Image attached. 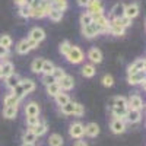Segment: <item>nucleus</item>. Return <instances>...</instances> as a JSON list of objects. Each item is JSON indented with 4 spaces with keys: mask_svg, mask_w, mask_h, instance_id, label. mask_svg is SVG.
Returning <instances> with one entry per match:
<instances>
[{
    "mask_svg": "<svg viewBox=\"0 0 146 146\" xmlns=\"http://www.w3.org/2000/svg\"><path fill=\"white\" fill-rule=\"evenodd\" d=\"M0 69H2V78H7L10 75L15 73V66L12 62H5L0 64Z\"/></svg>",
    "mask_w": 146,
    "mask_h": 146,
    "instance_id": "nucleus-18",
    "label": "nucleus"
},
{
    "mask_svg": "<svg viewBox=\"0 0 146 146\" xmlns=\"http://www.w3.org/2000/svg\"><path fill=\"white\" fill-rule=\"evenodd\" d=\"M66 58L69 60L70 63H73V64H79V63L83 62V53H82V50L79 47L72 45L69 53H67V56H66Z\"/></svg>",
    "mask_w": 146,
    "mask_h": 146,
    "instance_id": "nucleus-1",
    "label": "nucleus"
},
{
    "mask_svg": "<svg viewBox=\"0 0 146 146\" xmlns=\"http://www.w3.org/2000/svg\"><path fill=\"white\" fill-rule=\"evenodd\" d=\"M101 82H102V85H104L105 88H111L113 85H114V78L111 75H104Z\"/></svg>",
    "mask_w": 146,
    "mask_h": 146,
    "instance_id": "nucleus-42",
    "label": "nucleus"
},
{
    "mask_svg": "<svg viewBox=\"0 0 146 146\" xmlns=\"http://www.w3.org/2000/svg\"><path fill=\"white\" fill-rule=\"evenodd\" d=\"M18 114V107L13 105V107H5L3 108V117L7 118V120H12V118H15Z\"/></svg>",
    "mask_w": 146,
    "mask_h": 146,
    "instance_id": "nucleus-25",
    "label": "nucleus"
},
{
    "mask_svg": "<svg viewBox=\"0 0 146 146\" xmlns=\"http://www.w3.org/2000/svg\"><path fill=\"white\" fill-rule=\"evenodd\" d=\"M0 78H2V69H0Z\"/></svg>",
    "mask_w": 146,
    "mask_h": 146,
    "instance_id": "nucleus-55",
    "label": "nucleus"
},
{
    "mask_svg": "<svg viewBox=\"0 0 146 146\" xmlns=\"http://www.w3.org/2000/svg\"><path fill=\"white\" fill-rule=\"evenodd\" d=\"M85 135L89 137H96L100 135V126L96 123H88L85 126Z\"/></svg>",
    "mask_w": 146,
    "mask_h": 146,
    "instance_id": "nucleus-14",
    "label": "nucleus"
},
{
    "mask_svg": "<svg viewBox=\"0 0 146 146\" xmlns=\"http://www.w3.org/2000/svg\"><path fill=\"white\" fill-rule=\"evenodd\" d=\"M73 105H75V108H73V115H76V117L83 115V113H85L83 105H82V104H79V102H73Z\"/></svg>",
    "mask_w": 146,
    "mask_h": 146,
    "instance_id": "nucleus-43",
    "label": "nucleus"
},
{
    "mask_svg": "<svg viewBox=\"0 0 146 146\" xmlns=\"http://www.w3.org/2000/svg\"><path fill=\"white\" fill-rule=\"evenodd\" d=\"M75 146H88V143L83 142V140H78V142L75 143Z\"/></svg>",
    "mask_w": 146,
    "mask_h": 146,
    "instance_id": "nucleus-53",
    "label": "nucleus"
},
{
    "mask_svg": "<svg viewBox=\"0 0 146 146\" xmlns=\"http://www.w3.org/2000/svg\"><path fill=\"white\" fill-rule=\"evenodd\" d=\"M12 94H13L18 100H22L23 96H25V92H23V89H22L21 85H18V86H15L13 89H12Z\"/></svg>",
    "mask_w": 146,
    "mask_h": 146,
    "instance_id": "nucleus-45",
    "label": "nucleus"
},
{
    "mask_svg": "<svg viewBox=\"0 0 146 146\" xmlns=\"http://www.w3.org/2000/svg\"><path fill=\"white\" fill-rule=\"evenodd\" d=\"M44 16H45V12H44V9H42V6H41V5H40L38 7L31 9V18L41 19V18H44Z\"/></svg>",
    "mask_w": 146,
    "mask_h": 146,
    "instance_id": "nucleus-33",
    "label": "nucleus"
},
{
    "mask_svg": "<svg viewBox=\"0 0 146 146\" xmlns=\"http://www.w3.org/2000/svg\"><path fill=\"white\" fill-rule=\"evenodd\" d=\"M5 80H6V86H7L9 89H13L15 86H18V85H19V82H21V78H19V75L13 73V75H10V76L5 78Z\"/></svg>",
    "mask_w": 146,
    "mask_h": 146,
    "instance_id": "nucleus-21",
    "label": "nucleus"
},
{
    "mask_svg": "<svg viewBox=\"0 0 146 146\" xmlns=\"http://www.w3.org/2000/svg\"><path fill=\"white\" fill-rule=\"evenodd\" d=\"M88 58L92 62V64L101 63L102 62V53H101V50H100V48H96V47L91 48V50L88 51Z\"/></svg>",
    "mask_w": 146,
    "mask_h": 146,
    "instance_id": "nucleus-12",
    "label": "nucleus"
},
{
    "mask_svg": "<svg viewBox=\"0 0 146 146\" xmlns=\"http://www.w3.org/2000/svg\"><path fill=\"white\" fill-rule=\"evenodd\" d=\"M127 108L129 110H139L140 111V110L143 108V100L139 95H131L127 100Z\"/></svg>",
    "mask_w": 146,
    "mask_h": 146,
    "instance_id": "nucleus-7",
    "label": "nucleus"
},
{
    "mask_svg": "<svg viewBox=\"0 0 146 146\" xmlns=\"http://www.w3.org/2000/svg\"><path fill=\"white\" fill-rule=\"evenodd\" d=\"M22 140H23V143H35L36 136L34 135L31 130H27L25 133H23V136H22Z\"/></svg>",
    "mask_w": 146,
    "mask_h": 146,
    "instance_id": "nucleus-37",
    "label": "nucleus"
},
{
    "mask_svg": "<svg viewBox=\"0 0 146 146\" xmlns=\"http://www.w3.org/2000/svg\"><path fill=\"white\" fill-rule=\"evenodd\" d=\"M82 35L85 38H95L96 35H100V28L95 22H92L91 25L82 27Z\"/></svg>",
    "mask_w": 146,
    "mask_h": 146,
    "instance_id": "nucleus-5",
    "label": "nucleus"
},
{
    "mask_svg": "<svg viewBox=\"0 0 146 146\" xmlns=\"http://www.w3.org/2000/svg\"><path fill=\"white\" fill-rule=\"evenodd\" d=\"M19 16H22V18H31V7H28L27 5L19 6Z\"/></svg>",
    "mask_w": 146,
    "mask_h": 146,
    "instance_id": "nucleus-44",
    "label": "nucleus"
},
{
    "mask_svg": "<svg viewBox=\"0 0 146 146\" xmlns=\"http://www.w3.org/2000/svg\"><path fill=\"white\" fill-rule=\"evenodd\" d=\"M57 83H58V86H60L62 91H70V89H73V86H75V79H73L72 76H69V75H64L60 80H57Z\"/></svg>",
    "mask_w": 146,
    "mask_h": 146,
    "instance_id": "nucleus-6",
    "label": "nucleus"
},
{
    "mask_svg": "<svg viewBox=\"0 0 146 146\" xmlns=\"http://www.w3.org/2000/svg\"><path fill=\"white\" fill-rule=\"evenodd\" d=\"M70 47H72V44L66 40V41H63L62 44H60V53H62L63 56H67V53H69V50H70Z\"/></svg>",
    "mask_w": 146,
    "mask_h": 146,
    "instance_id": "nucleus-46",
    "label": "nucleus"
},
{
    "mask_svg": "<svg viewBox=\"0 0 146 146\" xmlns=\"http://www.w3.org/2000/svg\"><path fill=\"white\" fill-rule=\"evenodd\" d=\"M25 5H27L28 7L34 9V7H38V6L41 5V0H25Z\"/></svg>",
    "mask_w": 146,
    "mask_h": 146,
    "instance_id": "nucleus-49",
    "label": "nucleus"
},
{
    "mask_svg": "<svg viewBox=\"0 0 146 146\" xmlns=\"http://www.w3.org/2000/svg\"><path fill=\"white\" fill-rule=\"evenodd\" d=\"M42 63H44V58H35L32 64H31V70L34 73H41L42 70Z\"/></svg>",
    "mask_w": 146,
    "mask_h": 146,
    "instance_id": "nucleus-34",
    "label": "nucleus"
},
{
    "mask_svg": "<svg viewBox=\"0 0 146 146\" xmlns=\"http://www.w3.org/2000/svg\"><path fill=\"white\" fill-rule=\"evenodd\" d=\"M54 67H56V66L53 64V62H50V60H44L41 73H44V75H51L53 70H54Z\"/></svg>",
    "mask_w": 146,
    "mask_h": 146,
    "instance_id": "nucleus-32",
    "label": "nucleus"
},
{
    "mask_svg": "<svg viewBox=\"0 0 146 146\" xmlns=\"http://www.w3.org/2000/svg\"><path fill=\"white\" fill-rule=\"evenodd\" d=\"M118 23H120V25L126 29L127 27H130V25H131V19H129V18L123 16V18H120V19H118Z\"/></svg>",
    "mask_w": 146,
    "mask_h": 146,
    "instance_id": "nucleus-48",
    "label": "nucleus"
},
{
    "mask_svg": "<svg viewBox=\"0 0 146 146\" xmlns=\"http://www.w3.org/2000/svg\"><path fill=\"white\" fill-rule=\"evenodd\" d=\"M40 117L38 115H31V117H27V124H28V127L29 129H32V127H35L36 124H40Z\"/></svg>",
    "mask_w": 146,
    "mask_h": 146,
    "instance_id": "nucleus-40",
    "label": "nucleus"
},
{
    "mask_svg": "<svg viewBox=\"0 0 146 146\" xmlns=\"http://www.w3.org/2000/svg\"><path fill=\"white\" fill-rule=\"evenodd\" d=\"M89 2H91V0H78V5H79L80 7H88Z\"/></svg>",
    "mask_w": 146,
    "mask_h": 146,
    "instance_id": "nucleus-51",
    "label": "nucleus"
},
{
    "mask_svg": "<svg viewBox=\"0 0 146 146\" xmlns=\"http://www.w3.org/2000/svg\"><path fill=\"white\" fill-rule=\"evenodd\" d=\"M88 12L91 15L95 13H104V5L101 0H91L89 5H88Z\"/></svg>",
    "mask_w": 146,
    "mask_h": 146,
    "instance_id": "nucleus-9",
    "label": "nucleus"
},
{
    "mask_svg": "<svg viewBox=\"0 0 146 146\" xmlns=\"http://www.w3.org/2000/svg\"><path fill=\"white\" fill-rule=\"evenodd\" d=\"M25 115H27V117H31V115H40V105L36 104V102H34V101L28 102L27 107H25Z\"/></svg>",
    "mask_w": 146,
    "mask_h": 146,
    "instance_id": "nucleus-17",
    "label": "nucleus"
},
{
    "mask_svg": "<svg viewBox=\"0 0 146 146\" xmlns=\"http://www.w3.org/2000/svg\"><path fill=\"white\" fill-rule=\"evenodd\" d=\"M28 38L40 44V42L45 38V32H44L42 28H38V27H36V28H32V29L29 31V36H28Z\"/></svg>",
    "mask_w": 146,
    "mask_h": 146,
    "instance_id": "nucleus-8",
    "label": "nucleus"
},
{
    "mask_svg": "<svg viewBox=\"0 0 146 146\" xmlns=\"http://www.w3.org/2000/svg\"><path fill=\"white\" fill-rule=\"evenodd\" d=\"M47 16L50 18L53 22H60V21H62V18H63V12L58 10V9H56V7H53V9L50 10V13H48Z\"/></svg>",
    "mask_w": 146,
    "mask_h": 146,
    "instance_id": "nucleus-30",
    "label": "nucleus"
},
{
    "mask_svg": "<svg viewBox=\"0 0 146 146\" xmlns=\"http://www.w3.org/2000/svg\"><path fill=\"white\" fill-rule=\"evenodd\" d=\"M108 32L111 34V35H115V36H123L126 29L121 27V25H117V23L111 22L110 21V27H108Z\"/></svg>",
    "mask_w": 146,
    "mask_h": 146,
    "instance_id": "nucleus-19",
    "label": "nucleus"
},
{
    "mask_svg": "<svg viewBox=\"0 0 146 146\" xmlns=\"http://www.w3.org/2000/svg\"><path fill=\"white\" fill-rule=\"evenodd\" d=\"M60 92H62V89H60L57 82H54V83H51V85H48V86H47V94L50 95V96H56Z\"/></svg>",
    "mask_w": 146,
    "mask_h": 146,
    "instance_id": "nucleus-35",
    "label": "nucleus"
},
{
    "mask_svg": "<svg viewBox=\"0 0 146 146\" xmlns=\"http://www.w3.org/2000/svg\"><path fill=\"white\" fill-rule=\"evenodd\" d=\"M27 40H28V42H29L31 50H34V48H36V47H38V42H35V41H32V40H29V38H27Z\"/></svg>",
    "mask_w": 146,
    "mask_h": 146,
    "instance_id": "nucleus-52",
    "label": "nucleus"
},
{
    "mask_svg": "<svg viewBox=\"0 0 146 146\" xmlns=\"http://www.w3.org/2000/svg\"><path fill=\"white\" fill-rule=\"evenodd\" d=\"M41 82L45 85V86H48V85L54 83V82H56V79L53 78V75H44V76H42V79H41Z\"/></svg>",
    "mask_w": 146,
    "mask_h": 146,
    "instance_id": "nucleus-47",
    "label": "nucleus"
},
{
    "mask_svg": "<svg viewBox=\"0 0 146 146\" xmlns=\"http://www.w3.org/2000/svg\"><path fill=\"white\" fill-rule=\"evenodd\" d=\"M22 146H35V143H22Z\"/></svg>",
    "mask_w": 146,
    "mask_h": 146,
    "instance_id": "nucleus-54",
    "label": "nucleus"
},
{
    "mask_svg": "<svg viewBox=\"0 0 146 146\" xmlns=\"http://www.w3.org/2000/svg\"><path fill=\"white\" fill-rule=\"evenodd\" d=\"M110 127H111V131L114 135H121V133L126 131V120L124 118H113Z\"/></svg>",
    "mask_w": 146,
    "mask_h": 146,
    "instance_id": "nucleus-4",
    "label": "nucleus"
},
{
    "mask_svg": "<svg viewBox=\"0 0 146 146\" xmlns=\"http://www.w3.org/2000/svg\"><path fill=\"white\" fill-rule=\"evenodd\" d=\"M124 5L123 3H117L113 9H111V18L113 19H120L124 16Z\"/></svg>",
    "mask_w": 146,
    "mask_h": 146,
    "instance_id": "nucleus-20",
    "label": "nucleus"
},
{
    "mask_svg": "<svg viewBox=\"0 0 146 146\" xmlns=\"http://www.w3.org/2000/svg\"><path fill=\"white\" fill-rule=\"evenodd\" d=\"M51 75H53V78H54L56 82H57V80H60V79L66 75V72H64V69H62V67H54V70H53Z\"/></svg>",
    "mask_w": 146,
    "mask_h": 146,
    "instance_id": "nucleus-41",
    "label": "nucleus"
},
{
    "mask_svg": "<svg viewBox=\"0 0 146 146\" xmlns=\"http://www.w3.org/2000/svg\"><path fill=\"white\" fill-rule=\"evenodd\" d=\"M47 129H48V126H47V123L45 121H40V124H36L35 127H32V129H29L34 135L36 136V137H40V136H42V135H45V131H47Z\"/></svg>",
    "mask_w": 146,
    "mask_h": 146,
    "instance_id": "nucleus-22",
    "label": "nucleus"
},
{
    "mask_svg": "<svg viewBox=\"0 0 146 146\" xmlns=\"http://www.w3.org/2000/svg\"><path fill=\"white\" fill-rule=\"evenodd\" d=\"M54 100H56V102H57V105H60V107H63V105H66L69 101H70V98H69V95L67 94H64L63 91L60 92V94H57L56 96H54Z\"/></svg>",
    "mask_w": 146,
    "mask_h": 146,
    "instance_id": "nucleus-28",
    "label": "nucleus"
},
{
    "mask_svg": "<svg viewBox=\"0 0 146 146\" xmlns=\"http://www.w3.org/2000/svg\"><path fill=\"white\" fill-rule=\"evenodd\" d=\"M139 15V5L137 3H131L129 6L124 7V16L129 19H133Z\"/></svg>",
    "mask_w": 146,
    "mask_h": 146,
    "instance_id": "nucleus-13",
    "label": "nucleus"
},
{
    "mask_svg": "<svg viewBox=\"0 0 146 146\" xmlns=\"http://www.w3.org/2000/svg\"><path fill=\"white\" fill-rule=\"evenodd\" d=\"M140 118H142V113L139 111V110H129L127 108V113H126V117H124L126 121L135 124V123H139Z\"/></svg>",
    "mask_w": 146,
    "mask_h": 146,
    "instance_id": "nucleus-10",
    "label": "nucleus"
},
{
    "mask_svg": "<svg viewBox=\"0 0 146 146\" xmlns=\"http://www.w3.org/2000/svg\"><path fill=\"white\" fill-rule=\"evenodd\" d=\"M92 19H94V22L96 23V25H98V28H100V34L108 32L110 21L104 16V13H95V15H92Z\"/></svg>",
    "mask_w": 146,
    "mask_h": 146,
    "instance_id": "nucleus-3",
    "label": "nucleus"
},
{
    "mask_svg": "<svg viewBox=\"0 0 146 146\" xmlns=\"http://www.w3.org/2000/svg\"><path fill=\"white\" fill-rule=\"evenodd\" d=\"M63 143H64V140L58 133H53L48 137V146H63Z\"/></svg>",
    "mask_w": 146,
    "mask_h": 146,
    "instance_id": "nucleus-24",
    "label": "nucleus"
},
{
    "mask_svg": "<svg viewBox=\"0 0 146 146\" xmlns=\"http://www.w3.org/2000/svg\"><path fill=\"white\" fill-rule=\"evenodd\" d=\"M145 80V70H140L135 75H129L127 76V82L130 85H140L142 82Z\"/></svg>",
    "mask_w": 146,
    "mask_h": 146,
    "instance_id": "nucleus-16",
    "label": "nucleus"
},
{
    "mask_svg": "<svg viewBox=\"0 0 146 146\" xmlns=\"http://www.w3.org/2000/svg\"><path fill=\"white\" fill-rule=\"evenodd\" d=\"M45 2L51 3L53 7L62 10V12H64V10L67 9V0H45Z\"/></svg>",
    "mask_w": 146,
    "mask_h": 146,
    "instance_id": "nucleus-29",
    "label": "nucleus"
},
{
    "mask_svg": "<svg viewBox=\"0 0 146 146\" xmlns=\"http://www.w3.org/2000/svg\"><path fill=\"white\" fill-rule=\"evenodd\" d=\"M127 113V107H113L111 108V114L114 118H124Z\"/></svg>",
    "mask_w": 146,
    "mask_h": 146,
    "instance_id": "nucleus-26",
    "label": "nucleus"
},
{
    "mask_svg": "<svg viewBox=\"0 0 146 146\" xmlns=\"http://www.w3.org/2000/svg\"><path fill=\"white\" fill-rule=\"evenodd\" d=\"M19 85L22 86L25 95H28V94H31V92L35 91V82H34L32 79H21Z\"/></svg>",
    "mask_w": 146,
    "mask_h": 146,
    "instance_id": "nucleus-15",
    "label": "nucleus"
},
{
    "mask_svg": "<svg viewBox=\"0 0 146 146\" xmlns=\"http://www.w3.org/2000/svg\"><path fill=\"white\" fill-rule=\"evenodd\" d=\"M16 51H18L19 54H28V53L31 51V47H29V42H28L27 38L22 40V41H19V42L16 44Z\"/></svg>",
    "mask_w": 146,
    "mask_h": 146,
    "instance_id": "nucleus-23",
    "label": "nucleus"
},
{
    "mask_svg": "<svg viewBox=\"0 0 146 146\" xmlns=\"http://www.w3.org/2000/svg\"><path fill=\"white\" fill-rule=\"evenodd\" d=\"M95 73H96V69H95V66H94L92 63H91V64H85V66L82 67V75H83L85 78H94Z\"/></svg>",
    "mask_w": 146,
    "mask_h": 146,
    "instance_id": "nucleus-27",
    "label": "nucleus"
},
{
    "mask_svg": "<svg viewBox=\"0 0 146 146\" xmlns=\"http://www.w3.org/2000/svg\"><path fill=\"white\" fill-rule=\"evenodd\" d=\"M7 56H9V50L0 45V57H7Z\"/></svg>",
    "mask_w": 146,
    "mask_h": 146,
    "instance_id": "nucleus-50",
    "label": "nucleus"
},
{
    "mask_svg": "<svg viewBox=\"0 0 146 146\" xmlns=\"http://www.w3.org/2000/svg\"><path fill=\"white\" fill-rule=\"evenodd\" d=\"M19 101H21V100H18L13 94H9V95L5 96V107H13V105L18 107Z\"/></svg>",
    "mask_w": 146,
    "mask_h": 146,
    "instance_id": "nucleus-31",
    "label": "nucleus"
},
{
    "mask_svg": "<svg viewBox=\"0 0 146 146\" xmlns=\"http://www.w3.org/2000/svg\"><path fill=\"white\" fill-rule=\"evenodd\" d=\"M12 42H13V41H12V38L9 35H6V34L0 35V45H2V47H5V48L9 50V48L12 47Z\"/></svg>",
    "mask_w": 146,
    "mask_h": 146,
    "instance_id": "nucleus-38",
    "label": "nucleus"
},
{
    "mask_svg": "<svg viewBox=\"0 0 146 146\" xmlns=\"http://www.w3.org/2000/svg\"><path fill=\"white\" fill-rule=\"evenodd\" d=\"M145 67H146L145 58H137L135 63L129 66L127 73H129V75H135V73H137V72H140V70H145Z\"/></svg>",
    "mask_w": 146,
    "mask_h": 146,
    "instance_id": "nucleus-11",
    "label": "nucleus"
},
{
    "mask_svg": "<svg viewBox=\"0 0 146 146\" xmlns=\"http://www.w3.org/2000/svg\"><path fill=\"white\" fill-rule=\"evenodd\" d=\"M73 108H75V105H73V101H69L66 105L60 107V110H62V113L64 115H73Z\"/></svg>",
    "mask_w": 146,
    "mask_h": 146,
    "instance_id": "nucleus-39",
    "label": "nucleus"
},
{
    "mask_svg": "<svg viewBox=\"0 0 146 146\" xmlns=\"http://www.w3.org/2000/svg\"><path fill=\"white\" fill-rule=\"evenodd\" d=\"M69 135H70L72 139H82L85 136V126L80 123V121H76V123L70 124Z\"/></svg>",
    "mask_w": 146,
    "mask_h": 146,
    "instance_id": "nucleus-2",
    "label": "nucleus"
},
{
    "mask_svg": "<svg viewBox=\"0 0 146 146\" xmlns=\"http://www.w3.org/2000/svg\"><path fill=\"white\" fill-rule=\"evenodd\" d=\"M92 22H94V19H92V15L89 13V12H83V13H82V16H80V23H82V27L91 25Z\"/></svg>",
    "mask_w": 146,
    "mask_h": 146,
    "instance_id": "nucleus-36",
    "label": "nucleus"
}]
</instances>
